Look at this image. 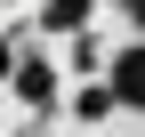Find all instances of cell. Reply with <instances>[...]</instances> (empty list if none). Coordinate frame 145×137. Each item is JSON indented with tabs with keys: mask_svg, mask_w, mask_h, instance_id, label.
I'll return each mask as SVG.
<instances>
[{
	"mask_svg": "<svg viewBox=\"0 0 145 137\" xmlns=\"http://www.w3.org/2000/svg\"><path fill=\"white\" fill-rule=\"evenodd\" d=\"M97 65H105V40H97V32L81 24V32H72V48H65V73H72V81H89Z\"/></svg>",
	"mask_w": 145,
	"mask_h": 137,
	"instance_id": "3957f363",
	"label": "cell"
},
{
	"mask_svg": "<svg viewBox=\"0 0 145 137\" xmlns=\"http://www.w3.org/2000/svg\"><path fill=\"white\" fill-rule=\"evenodd\" d=\"M97 8H105V0H40L32 24H40V32H81V24H97Z\"/></svg>",
	"mask_w": 145,
	"mask_h": 137,
	"instance_id": "7a4b0ae2",
	"label": "cell"
},
{
	"mask_svg": "<svg viewBox=\"0 0 145 137\" xmlns=\"http://www.w3.org/2000/svg\"><path fill=\"white\" fill-rule=\"evenodd\" d=\"M105 113H113V89H72V121H105Z\"/></svg>",
	"mask_w": 145,
	"mask_h": 137,
	"instance_id": "277c9868",
	"label": "cell"
},
{
	"mask_svg": "<svg viewBox=\"0 0 145 137\" xmlns=\"http://www.w3.org/2000/svg\"><path fill=\"white\" fill-rule=\"evenodd\" d=\"M16 48H24V24H16V32H0V81H8V65H16Z\"/></svg>",
	"mask_w": 145,
	"mask_h": 137,
	"instance_id": "5b68a950",
	"label": "cell"
},
{
	"mask_svg": "<svg viewBox=\"0 0 145 137\" xmlns=\"http://www.w3.org/2000/svg\"><path fill=\"white\" fill-rule=\"evenodd\" d=\"M0 89L16 97V105L32 113V121H57V97H65V65H48V57H32V48H16V65H8V81Z\"/></svg>",
	"mask_w": 145,
	"mask_h": 137,
	"instance_id": "6da1fadb",
	"label": "cell"
}]
</instances>
